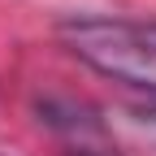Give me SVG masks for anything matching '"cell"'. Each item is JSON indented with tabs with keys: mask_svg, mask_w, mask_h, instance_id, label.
Returning <instances> with one entry per match:
<instances>
[{
	"mask_svg": "<svg viewBox=\"0 0 156 156\" xmlns=\"http://www.w3.org/2000/svg\"><path fill=\"white\" fill-rule=\"evenodd\" d=\"M61 44L95 74L156 95V17H69Z\"/></svg>",
	"mask_w": 156,
	"mask_h": 156,
	"instance_id": "1",
	"label": "cell"
}]
</instances>
